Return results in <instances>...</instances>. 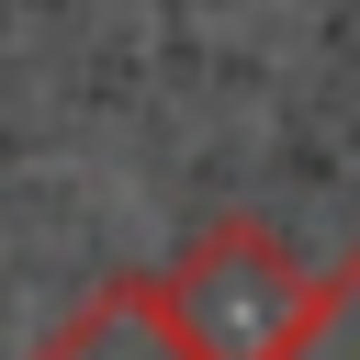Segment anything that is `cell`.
I'll list each match as a JSON object with an SVG mask.
<instances>
[{
	"mask_svg": "<svg viewBox=\"0 0 360 360\" xmlns=\"http://www.w3.org/2000/svg\"><path fill=\"white\" fill-rule=\"evenodd\" d=\"M158 292H169V315H180L214 360H270L315 281H304L292 236H270V225H248V214H236V225H214V236H202Z\"/></svg>",
	"mask_w": 360,
	"mask_h": 360,
	"instance_id": "obj_1",
	"label": "cell"
},
{
	"mask_svg": "<svg viewBox=\"0 0 360 360\" xmlns=\"http://www.w3.org/2000/svg\"><path fill=\"white\" fill-rule=\"evenodd\" d=\"M34 360H214V349L169 315L158 281H101V292H90V304H79Z\"/></svg>",
	"mask_w": 360,
	"mask_h": 360,
	"instance_id": "obj_2",
	"label": "cell"
},
{
	"mask_svg": "<svg viewBox=\"0 0 360 360\" xmlns=\"http://www.w3.org/2000/svg\"><path fill=\"white\" fill-rule=\"evenodd\" d=\"M270 360H360V248L304 292V315L281 326V349H270Z\"/></svg>",
	"mask_w": 360,
	"mask_h": 360,
	"instance_id": "obj_3",
	"label": "cell"
}]
</instances>
